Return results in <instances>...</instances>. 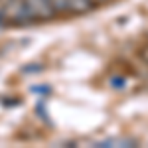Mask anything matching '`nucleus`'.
Masks as SVG:
<instances>
[{
  "mask_svg": "<svg viewBox=\"0 0 148 148\" xmlns=\"http://www.w3.org/2000/svg\"><path fill=\"white\" fill-rule=\"evenodd\" d=\"M140 57H142L144 61H148V47H146V49H142V51H140Z\"/></svg>",
  "mask_w": 148,
  "mask_h": 148,
  "instance_id": "nucleus-6",
  "label": "nucleus"
},
{
  "mask_svg": "<svg viewBox=\"0 0 148 148\" xmlns=\"http://www.w3.org/2000/svg\"><path fill=\"white\" fill-rule=\"evenodd\" d=\"M97 148H130V146H138L136 140L132 138H105L101 142H95Z\"/></svg>",
  "mask_w": 148,
  "mask_h": 148,
  "instance_id": "nucleus-3",
  "label": "nucleus"
},
{
  "mask_svg": "<svg viewBox=\"0 0 148 148\" xmlns=\"http://www.w3.org/2000/svg\"><path fill=\"white\" fill-rule=\"evenodd\" d=\"M95 6L93 0H67V10L73 14H85Z\"/></svg>",
  "mask_w": 148,
  "mask_h": 148,
  "instance_id": "nucleus-4",
  "label": "nucleus"
},
{
  "mask_svg": "<svg viewBox=\"0 0 148 148\" xmlns=\"http://www.w3.org/2000/svg\"><path fill=\"white\" fill-rule=\"evenodd\" d=\"M36 22L28 10L26 0H4L2 6V24H16V26H26V24Z\"/></svg>",
  "mask_w": 148,
  "mask_h": 148,
  "instance_id": "nucleus-1",
  "label": "nucleus"
},
{
  "mask_svg": "<svg viewBox=\"0 0 148 148\" xmlns=\"http://www.w3.org/2000/svg\"><path fill=\"white\" fill-rule=\"evenodd\" d=\"M51 2V6H53V10L57 12V14H65L67 10V0H49Z\"/></svg>",
  "mask_w": 148,
  "mask_h": 148,
  "instance_id": "nucleus-5",
  "label": "nucleus"
},
{
  "mask_svg": "<svg viewBox=\"0 0 148 148\" xmlns=\"http://www.w3.org/2000/svg\"><path fill=\"white\" fill-rule=\"evenodd\" d=\"M26 4H28V10H30V14H32V18L36 22L38 20L47 22V20H51V18L57 16V12L53 10L49 0H26Z\"/></svg>",
  "mask_w": 148,
  "mask_h": 148,
  "instance_id": "nucleus-2",
  "label": "nucleus"
}]
</instances>
